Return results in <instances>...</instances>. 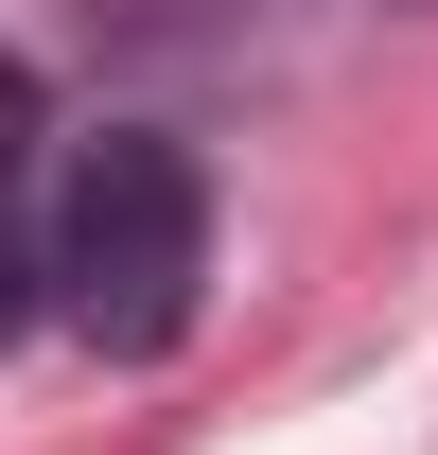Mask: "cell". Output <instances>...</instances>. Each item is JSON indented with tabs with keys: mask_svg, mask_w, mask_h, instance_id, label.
<instances>
[{
	"mask_svg": "<svg viewBox=\"0 0 438 455\" xmlns=\"http://www.w3.org/2000/svg\"><path fill=\"white\" fill-rule=\"evenodd\" d=\"M36 281L88 350H175L193 333V281H211V175L175 158L158 123H106L53 158V211H36Z\"/></svg>",
	"mask_w": 438,
	"mask_h": 455,
	"instance_id": "1",
	"label": "cell"
},
{
	"mask_svg": "<svg viewBox=\"0 0 438 455\" xmlns=\"http://www.w3.org/2000/svg\"><path fill=\"white\" fill-rule=\"evenodd\" d=\"M18 140H36V88H18V53H0V193H18Z\"/></svg>",
	"mask_w": 438,
	"mask_h": 455,
	"instance_id": "2",
	"label": "cell"
}]
</instances>
